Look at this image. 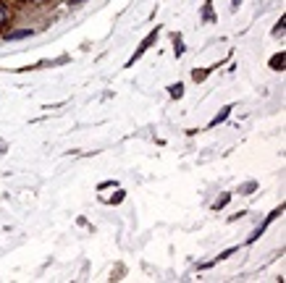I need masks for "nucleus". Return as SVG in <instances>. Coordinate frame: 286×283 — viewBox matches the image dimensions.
I'll use <instances>...</instances> for the list:
<instances>
[{
	"label": "nucleus",
	"mask_w": 286,
	"mask_h": 283,
	"mask_svg": "<svg viewBox=\"0 0 286 283\" xmlns=\"http://www.w3.org/2000/svg\"><path fill=\"white\" fill-rule=\"evenodd\" d=\"M155 40H158V29H153V31H150V34L145 37V42L139 45V50H137V53H134V58H131L129 63H134V60H137V58H139V55H142V53H145V50H147V47H150V45H153Z\"/></svg>",
	"instance_id": "obj_1"
},
{
	"label": "nucleus",
	"mask_w": 286,
	"mask_h": 283,
	"mask_svg": "<svg viewBox=\"0 0 286 283\" xmlns=\"http://www.w3.org/2000/svg\"><path fill=\"white\" fill-rule=\"evenodd\" d=\"M34 34V31L32 29H16V31H8V34H6V40H24V37H32Z\"/></svg>",
	"instance_id": "obj_2"
},
{
	"label": "nucleus",
	"mask_w": 286,
	"mask_h": 283,
	"mask_svg": "<svg viewBox=\"0 0 286 283\" xmlns=\"http://www.w3.org/2000/svg\"><path fill=\"white\" fill-rule=\"evenodd\" d=\"M229 113H231V108H223V110H221V113H218V116H216L213 121H210V123H213V126H216V123H221V121H226V118H229Z\"/></svg>",
	"instance_id": "obj_3"
},
{
	"label": "nucleus",
	"mask_w": 286,
	"mask_h": 283,
	"mask_svg": "<svg viewBox=\"0 0 286 283\" xmlns=\"http://www.w3.org/2000/svg\"><path fill=\"white\" fill-rule=\"evenodd\" d=\"M270 68H276V71L283 68V53L281 55H273V60H270Z\"/></svg>",
	"instance_id": "obj_4"
},
{
	"label": "nucleus",
	"mask_w": 286,
	"mask_h": 283,
	"mask_svg": "<svg viewBox=\"0 0 286 283\" xmlns=\"http://www.w3.org/2000/svg\"><path fill=\"white\" fill-rule=\"evenodd\" d=\"M171 94H173V97H182V94H184V87H182V84H173V87H171Z\"/></svg>",
	"instance_id": "obj_5"
},
{
	"label": "nucleus",
	"mask_w": 286,
	"mask_h": 283,
	"mask_svg": "<svg viewBox=\"0 0 286 283\" xmlns=\"http://www.w3.org/2000/svg\"><path fill=\"white\" fill-rule=\"evenodd\" d=\"M229 199H231L229 194H223V197H221V199L216 202V210H221V207H226V204H229Z\"/></svg>",
	"instance_id": "obj_6"
},
{
	"label": "nucleus",
	"mask_w": 286,
	"mask_h": 283,
	"mask_svg": "<svg viewBox=\"0 0 286 283\" xmlns=\"http://www.w3.org/2000/svg\"><path fill=\"white\" fill-rule=\"evenodd\" d=\"M255 189H258V184L249 181V184H244V186H242V194H249V192H255Z\"/></svg>",
	"instance_id": "obj_7"
},
{
	"label": "nucleus",
	"mask_w": 286,
	"mask_h": 283,
	"mask_svg": "<svg viewBox=\"0 0 286 283\" xmlns=\"http://www.w3.org/2000/svg\"><path fill=\"white\" fill-rule=\"evenodd\" d=\"M8 21V11H6V6L0 3V24H6Z\"/></svg>",
	"instance_id": "obj_8"
},
{
	"label": "nucleus",
	"mask_w": 286,
	"mask_h": 283,
	"mask_svg": "<svg viewBox=\"0 0 286 283\" xmlns=\"http://www.w3.org/2000/svg\"><path fill=\"white\" fill-rule=\"evenodd\" d=\"M79 3H84V0H68V6H79Z\"/></svg>",
	"instance_id": "obj_9"
},
{
	"label": "nucleus",
	"mask_w": 286,
	"mask_h": 283,
	"mask_svg": "<svg viewBox=\"0 0 286 283\" xmlns=\"http://www.w3.org/2000/svg\"><path fill=\"white\" fill-rule=\"evenodd\" d=\"M231 3H234V6H239V3H242V0H231Z\"/></svg>",
	"instance_id": "obj_10"
}]
</instances>
